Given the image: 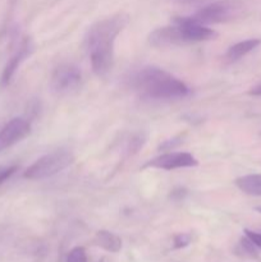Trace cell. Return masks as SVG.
Returning <instances> with one entry per match:
<instances>
[{"label":"cell","mask_w":261,"mask_h":262,"mask_svg":"<svg viewBox=\"0 0 261 262\" xmlns=\"http://www.w3.org/2000/svg\"><path fill=\"white\" fill-rule=\"evenodd\" d=\"M128 17L122 13L97 20L86 36L91 68L97 77H106L114 64V45L118 35L124 30Z\"/></svg>","instance_id":"cell-1"},{"label":"cell","mask_w":261,"mask_h":262,"mask_svg":"<svg viewBox=\"0 0 261 262\" xmlns=\"http://www.w3.org/2000/svg\"><path fill=\"white\" fill-rule=\"evenodd\" d=\"M130 84L143 96L155 100H178L189 94L183 81L158 67H145L133 74Z\"/></svg>","instance_id":"cell-2"},{"label":"cell","mask_w":261,"mask_h":262,"mask_svg":"<svg viewBox=\"0 0 261 262\" xmlns=\"http://www.w3.org/2000/svg\"><path fill=\"white\" fill-rule=\"evenodd\" d=\"M73 161L74 156L69 151H54L37 159L32 165L28 166L23 173V178L30 179V181H42V179L51 178L72 165Z\"/></svg>","instance_id":"cell-3"},{"label":"cell","mask_w":261,"mask_h":262,"mask_svg":"<svg viewBox=\"0 0 261 262\" xmlns=\"http://www.w3.org/2000/svg\"><path fill=\"white\" fill-rule=\"evenodd\" d=\"M240 10L241 4L235 0H219L202 7L192 18L201 25L224 23L234 19Z\"/></svg>","instance_id":"cell-4"},{"label":"cell","mask_w":261,"mask_h":262,"mask_svg":"<svg viewBox=\"0 0 261 262\" xmlns=\"http://www.w3.org/2000/svg\"><path fill=\"white\" fill-rule=\"evenodd\" d=\"M82 79L81 69L72 63L59 64L50 77V89L58 95L69 94L79 86Z\"/></svg>","instance_id":"cell-5"},{"label":"cell","mask_w":261,"mask_h":262,"mask_svg":"<svg viewBox=\"0 0 261 262\" xmlns=\"http://www.w3.org/2000/svg\"><path fill=\"white\" fill-rule=\"evenodd\" d=\"M199 165V160L189 152H166L148 160L143 169L154 168L163 170H174L181 168H193Z\"/></svg>","instance_id":"cell-6"},{"label":"cell","mask_w":261,"mask_h":262,"mask_svg":"<svg viewBox=\"0 0 261 262\" xmlns=\"http://www.w3.org/2000/svg\"><path fill=\"white\" fill-rule=\"evenodd\" d=\"M31 133V123L25 118H13L0 129V154L25 140Z\"/></svg>","instance_id":"cell-7"},{"label":"cell","mask_w":261,"mask_h":262,"mask_svg":"<svg viewBox=\"0 0 261 262\" xmlns=\"http://www.w3.org/2000/svg\"><path fill=\"white\" fill-rule=\"evenodd\" d=\"M174 25L181 28L182 33H183L184 38L188 43L214 40L217 36V33L212 28L201 25L192 17H176L174 18Z\"/></svg>","instance_id":"cell-8"},{"label":"cell","mask_w":261,"mask_h":262,"mask_svg":"<svg viewBox=\"0 0 261 262\" xmlns=\"http://www.w3.org/2000/svg\"><path fill=\"white\" fill-rule=\"evenodd\" d=\"M147 41L151 46L158 49L171 48V46H181L188 43L184 38L181 28L177 25L156 28L148 35Z\"/></svg>","instance_id":"cell-9"},{"label":"cell","mask_w":261,"mask_h":262,"mask_svg":"<svg viewBox=\"0 0 261 262\" xmlns=\"http://www.w3.org/2000/svg\"><path fill=\"white\" fill-rule=\"evenodd\" d=\"M32 51H33L32 40H31L30 37L23 38V41L20 42L18 50L15 51L14 55L7 61L4 69H3L2 76H0V84H2L3 87L8 86V84L10 83V81H12L13 77H14L17 69L19 68L20 64H22L23 61H25L26 59L32 54Z\"/></svg>","instance_id":"cell-10"},{"label":"cell","mask_w":261,"mask_h":262,"mask_svg":"<svg viewBox=\"0 0 261 262\" xmlns=\"http://www.w3.org/2000/svg\"><path fill=\"white\" fill-rule=\"evenodd\" d=\"M94 243L97 247L107 251V252L117 253L122 250V239L117 234L107 230H99L94 238Z\"/></svg>","instance_id":"cell-11"},{"label":"cell","mask_w":261,"mask_h":262,"mask_svg":"<svg viewBox=\"0 0 261 262\" xmlns=\"http://www.w3.org/2000/svg\"><path fill=\"white\" fill-rule=\"evenodd\" d=\"M234 184L246 194L261 197V174H248L240 177L234 181Z\"/></svg>","instance_id":"cell-12"},{"label":"cell","mask_w":261,"mask_h":262,"mask_svg":"<svg viewBox=\"0 0 261 262\" xmlns=\"http://www.w3.org/2000/svg\"><path fill=\"white\" fill-rule=\"evenodd\" d=\"M261 43V40L258 38H248V40L241 41V42L234 43L233 46H230L227 51V59L230 61L240 60L241 58H243L245 55H247L248 53H251L252 50H255L258 45Z\"/></svg>","instance_id":"cell-13"},{"label":"cell","mask_w":261,"mask_h":262,"mask_svg":"<svg viewBox=\"0 0 261 262\" xmlns=\"http://www.w3.org/2000/svg\"><path fill=\"white\" fill-rule=\"evenodd\" d=\"M256 246L253 245L252 242H251L250 239H248L247 237L242 238L240 242V250L242 251V253L245 256H247V257H251V258H258V253H257V250H256Z\"/></svg>","instance_id":"cell-14"},{"label":"cell","mask_w":261,"mask_h":262,"mask_svg":"<svg viewBox=\"0 0 261 262\" xmlns=\"http://www.w3.org/2000/svg\"><path fill=\"white\" fill-rule=\"evenodd\" d=\"M66 262H87V255L83 247H76L68 253Z\"/></svg>","instance_id":"cell-15"},{"label":"cell","mask_w":261,"mask_h":262,"mask_svg":"<svg viewBox=\"0 0 261 262\" xmlns=\"http://www.w3.org/2000/svg\"><path fill=\"white\" fill-rule=\"evenodd\" d=\"M18 169H19V166L18 165H9V166L0 165V186H2L3 183H5V182H7L13 174L17 173Z\"/></svg>","instance_id":"cell-16"},{"label":"cell","mask_w":261,"mask_h":262,"mask_svg":"<svg viewBox=\"0 0 261 262\" xmlns=\"http://www.w3.org/2000/svg\"><path fill=\"white\" fill-rule=\"evenodd\" d=\"M191 235L187 234V233H179V234L174 235L173 245L176 250H179V248H184L191 243Z\"/></svg>","instance_id":"cell-17"},{"label":"cell","mask_w":261,"mask_h":262,"mask_svg":"<svg viewBox=\"0 0 261 262\" xmlns=\"http://www.w3.org/2000/svg\"><path fill=\"white\" fill-rule=\"evenodd\" d=\"M245 234H246V237H247L248 239H250L251 242L256 246V247L261 248V234L260 233H256V232H252V230L245 229Z\"/></svg>","instance_id":"cell-18"},{"label":"cell","mask_w":261,"mask_h":262,"mask_svg":"<svg viewBox=\"0 0 261 262\" xmlns=\"http://www.w3.org/2000/svg\"><path fill=\"white\" fill-rule=\"evenodd\" d=\"M179 140H181V138H173V140L165 141V142H164L163 145L160 146V148H161V150H168V151H170L171 148H174L177 145H179V143L182 142V141H179Z\"/></svg>","instance_id":"cell-19"},{"label":"cell","mask_w":261,"mask_h":262,"mask_svg":"<svg viewBox=\"0 0 261 262\" xmlns=\"http://www.w3.org/2000/svg\"><path fill=\"white\" fill-rule=\"evenodd\" d=\"M184 194H186V191L182 188H179V189H174V191L171 192L170 197L173 200H181V199H183Z\"/></svg>","instance_id":"cell-20"},{"label":"cell","mask_w":261,"mask_h":262,"mask_svg":"<svg viewBox=\"0 0 261 262\" xmlns=\"http://www.w3.org/2000/svg\"><path fill=\"white\" fill-rule=\"evenodd\" d=\"M248 94H250L251 96H261V84H258V86L256 87H252V89L248 91Z\"/></svg>","instance_id":"cell-21"},{"label":"cell","mask_w":261,"mask_h":262,"mask_svg":"<svg viewBox=\"0 0 261 262\" xmlns=\"http://www.w3.org/2000/svg\"><path fill=\"white\" fill-rule=\"evenodd\" d=\"M181 2H184V3H200V2H204V0H181Z\"/></svg>","instance_id":"cell-22"},{"label":"cell","mask_w":261,"mask_h":262,"mask_svg":"<svg viewBox=\"0 0 261 262\" xmlns=\"http://www.w3.org/2000/svg\"><path fill=\"white\" fill-rule=\"evenodd\" d=\"M256 211H258V212H261V206H258V207H256Z\"/></svg>","instance_id":"cell-23"},{"label":"cell","mask_w":261,"mask_h":262,"mask_svg":"<svg viewBox=\"0 0 261 262\" xmlns=\"http://www.w3.org/2000/svg\"><path fill=\"white\" fill-rule=\"evenodd\" d=\"M10 2H14V0H10Z\"/></svg>","instance_id":"cell-24"}]
</instances>
